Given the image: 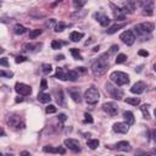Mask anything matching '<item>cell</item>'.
<instances>
[{
	"label": "cell",
	"mask_w": 156,
	"mask_h": 156,
	"mask_svg": "<svg viewBox=\"0 0 156 156\" xmlns=\"http://www.w3.org/2000/svg\"><path fill=\"white\" fill-rule=\"evenodd\" d=\"M110 67V62H109V54H104L101 55L94 64L91 65V72L93 75L99 77V76H102L106 73V71L109 70Z\"/></svg>",
	"instance_id": "1"
},
{
	"label": "cell",
	"mask_w": 156,
	"mask_h": 156,
	"mask_svg": "<svg viewBox=\"0 0 156 156\" xmlns=\"http://www.w3.org/2000/svg\"><path fill=\"white\" fill-rule=\"evenodd\" d=\"M6 123L9 127H11L12 129L15 131H20V129H23L26 127V123H25V120L21 117L20 115H16V113H11L7 120H6Z\"/></svg>",
	"instance_id": "2"
},
{
	"label": "cell",
	"mask_w": 156,
	"mask_h": 156,
	"mask_svg": "<svg viewBox=\"0 0 156 156\" xmlns=\"http://www.w3.org/2000/svg\"><path fill=\"white\" fill-rule=\"evenodd\" d=\"M110 79L112 83H115L117 87H122V86H126L129 83V76L124 72H121V71H115L112 72L110 75Z\"/></svg>",
	"instance_id": "3"
},
{
	"label": "cell",
	"mask_w": 156,
	"mask_h": 156,
	"mask_svg": "<svg viewBox=\"0 0 156 156\" xmlns=\"http://www.w3.org/2000/svg\"><path fill=\"white\" fill-rule=\"evenodd\" d=\"M84 99H86L87 104H89V105H95L100 99V93L95 87H90L84 93Z\"/></svg>",
	"instance_id": "4"
},
{
	"label": "cell",
	"mask_w": 156,
	"mask_h": 156,
	"mask_svg": "<svg viewBox=\"0 0 156 156\" xmlns=\"http://www.w3.org/2000/svg\"><path fill=\"white\" fill-rule=\"evenodd\" d=\"M105 89L107 91V94L112 98V99H115V100H121L123 98V90L115 87V86H112L111 83H106L105 84Z\"/></svg>",
	"instance_id": "5"
},
{
	"label": "cell",
	"mask_w": 156,
	"mask_h": 156,
	"mask_svg": "<svg viewBox=\"0 0 156 156\" xmlns=\"http://www.w3.org/2000/svg\"><path fill=\"white\" fill-rule=\"evenodd\" d=\"M102 110L105 111L109 116H116L118 113V105L116 102L109 101V102L102 104Z\"/></svg>",
	"instance_id": "6"
},
{
	"label": "cell",
	"mask_w": 156,
	"mask_h": 156,
	"mask_svg": "<svg viewBox=\"0 0 156 156\" xmlns=\"http://www.w3.org/2000/svg\"><path fill=\"white\" fill-rule=\"evenodd\" d=\"M120 39L123 41L124 44H127V45H133L134 41H136V36H134V33L132 32V30H124L123 33H121Z\"/></svg>",
	"instance_id": "7"
},
{
	"label": "cell",
	"mask_w": 156,
	"mask_h": 156,
	"mask_svg": "<svg viewBox=\"0 0 156 156\" xmlns=\"http://www.w3.org/2000/svg\"><path fill=\"white\" fill-rule=\"evenodd\" d=\"M15 90L22 97H27V95H29L30 93H32V88H30L29 86H27V84H25V83H16V84H15Z\"/></svg>",
	"instance_id": "8"
},
{
	"label": "cell",
	"mask_w": 156,
	"mask_h": 156,
	"mask_svg": "<svg viewBox=\"0 0 156 156\" xmlns=\"http://www.w3.org/2000/svg\"><path fill=\"white\" fill-rule=\"evenodd\" d=\"M134 32L137 33V37H138L140 40H149V39L151 38V34L148 33L147 30L143 28L141 23H140V25H137L136 27H134Z\"/></svg>",
	"instance_id": "9"
},
{
	"label": "cell",
	"mask_w": 156,
	"mask_h": 156,
	"mask_svg": "<svg viewBox=\"0 0 156 156\" xmlns=\"http://www.w3.org/2000/svg\"><path fill=\"white\" fill-rule=\"evenodd\" d=\"M64 144H65V147H67L70 150L75 151V152H78V151H81L79 141H78V140H76V139H71V138H68V139H65Z\"/></svg>",
	"instance_id": "10"
},
{
	"label": "cell",
	"mask_w": 156,
	"mask_h": 156,
	"mask_svg": "<svg viewBox=\"0 0 156 156\" xmlns=\"http://www.w3.org/2000/svg\"><path fill=\"white\" fill-rule=\"evenodd\" d=\"M113 132H116V133H121V134H126L129 129V126L126 123V122H117L113 124V127H112Z\"/></svg>",
	"instance_id": "11"
},
{
	"label": "cell",
	"mask_w": 156,
	"mask_h": 156,
	"mask_svg": "<svg viewBox=\"0 0 156 156\" xmlns=\"http://www.w3.org/2000/svg\"><path fill=\"white\" fill-rule=\"evenodd\" d=\"M94 17L97 18V21H98V22H99L102 27H107V26L110 25V22H111V20L109 18V16L105 15V14H102V12H97V14L94 15Z\"/></svg>",
	"instance_id": "12"
},
{
	"label": "cell",
	"mask_w": 156,
	"mask_h": 156,
	"mask_svg": "<svg viewBox=\"0 0 156 156\" xmlns=\"http://www.w3.org/2000/svg\"><path fill=\"white\" fill-rule=\"evenodd\" d=\"M43 46L41 43H27L22 46L23 51H28V53H36V51L40 50V48Z\"/></svg>",
	"instance_id": "13"
},
{
	"label": "cell",
	"mask_w": 156,
	"mask_h": 156,
	"mask_svg": "<svg viewBox=\"0 0 156 156\" xmlns=\"http://www.w3.org/2000/svg\"><path fill=\"white\" fill-rule=\"evenodd\" d=\"M110 6L112 7V12H113V16H115V18L117 21H123L124 18H126V15H124L123 12V10L116 5H113V4H110Z\"/></svg>",
	"instance_id": "14"
},
{
	"label": "cell",
	"mask_w": 156,
	"mask_h": 156,
	"mask_svg": "<svg viewBox=\"0 0 156 156\" xmlns=\"http://www.w3.org/2000/svg\"><path fill=\"white\" fill-rule=\"evenodd\" d=\"M145 88H147V84H145L144 82L139 81V82H137L136 84H134V86L131 88V91L133 93V94H137V95H139V94H141V93H144Z\"/></svg>",
	"instance_id": "15"
},
{
	"label": "cell",
	"mask_w": 156,
	"mask_h": 156,
	"mask_svg": "<svg viewBox=\"0 0 156 156\" xmlns=\"http://www.w3.org/2000/svg\"><path fill=\"white\" fill-rule=\"evenodd\" d=\"M141 5H143V14L147 15V16H152V14H154V1L149 0V1L141 3Z\"/></svg>",
	"instance_id": "16"
},
{
	"label": "cell",
	"mask_w": 156,
	"mask_h": 156,
	"mask_svg": "<svg viewBox=\"0 0 156 156\" xmlns=\"http://www.w3.org/2000/svg\"><path fill=\"white\" fill-rule=\"evenodd\" d=\"M115 149L120 150V151H124V152H129L132 150V147L131 144L126 140H122V141H118L116 145H115Z\"/></svg>",
	"instance_id": "17"
},
{
	"label": "cell",
	"mask_w": 156,
	"mask_h": 156,
	"mask_svg": "<svg viewBox=\"0 0 156 156\" xmlns=\"http://www.w3.org/2000/svg\"><path fill=\"white\" fill-rule=\"evenodd\" d=\"M136 6H137L136 1H127L123 4V7H121V9L123 10L124 15H126V14H133L134 10H136Z\"/></svg>",
	"instance_id": "18"
},
{
	"label": "cell",
	"mask_w": 156,
	"mask_h": 156,
	"mask_svg": "<svg viewBox=\"0 0 156 156\" xmlns=\"http://www.w3.org/2000/svg\"><path fill=\"white\" fill-rule=\"evenodd\" d=\"M68 94H70V97L72 98V100L73 101H76V102H81V93H79V90L77 89V88H70L68 89Z\"/></svg>",
	"instance_id": "19"
},
{
	"label": "cell",
	"mask_w": 156,
	"mask_h": 156,
	"mask_svg": "<svg viewBox=\"0 0 156 156\" xmlns=\"http://www.w3.org/2000/svg\"><path fill=\"white\" fill-rule=\"evenodd\" d=\"M43 151L44 152H50V154H62V155L66 152V150L64 148H53V147H44Z\"/></svg>",
	"instance_id": "20"
},
{
	"label": "cell",
	"mask_w": 156,
	"mask_h": 156,
	"mask_svg": "<svg viewBox=\"0 0 156 156\" xmlns=\"http://www.w3.org/2000/svg\"><path fill=\"white\" fill-rule=\"evenodd\" d=\"M55 95H56V101L60 106H65V98H64V91L61 88L55 90Z\"/></svg>",
	"instance_id": "21"
},
{
	"label": "cell",
	"mask_w": 156,
	"mask_h": 156,
	"mask_svg": "<svg viewBox=\"0 0 156 156\" xmlns=\"http://www.w3.org/2000/svg\"><path fill=\"white\" fill-rule=\"evenodd\" d=\"M55 78H59L61 81H67V71L64 70V67H57Z\"/></svg>",
	"instance_id": "22"
},
{
	"label": "cell",
	"mask_w": 156,
	"mask_h": 156,
	"mask_svg": "<svg viewBox=\"0 0 156 156\" xmlns=\"http://www.w3.org/2000/svg\"><path fill=\"white\" fill-rule=\"evenodd\" d=\"M123 118L124 121H126V123L128 124V126H132V124H134V115L131 112V111H124L123 112Z\"/></svg>",
	"instance_id": "23"
},
{
	"label": "cell",
	"mask_w": 156,
	"mask_h": 156,
	"mask_svg": "<svg viewBox=\"0 0 156 156\" xmlns=\"http://www.w3.org/2000/svg\"><path fill=\"white\" fill-rule=\"evenodd\" d=\"M126 25H127V23H117V25H113V26H111L109 29H106V33H107V34H113V33H116L117 30H120L121 28L126 27Z\"/></svg>",
	"instance_id": "24"
},
{
	"label": "cell",
	"mask_w": 156,
	"mask_h": 156,
	"mask_svg": "<svg viewBox=\"0 0 156 156\" xmlns=\"http://www.w3.org/2000/svg\"><path fill=\"white\" fill-rule=\"evenodd\" d=\"M38 100H39L40 102H43V104H46V102H50L51 97H50L49 94H46V93L40 91L39 94H38Z\"/></svg>",
	"instance_id": "25"
},
{
	"label": "cell",
	"mask_w": 156,
	"mask_h": 156,
	"mask_svg": "<svg viewBox=\"0 0 156 156\" xmlns=\"http://www.w3.org/2000/svg\"><path fill=\"white\" fill-rule=\"evenodd\" d=\"M83 37H84V34L83 33H81V32H72L71 34H70V39L72 40V41H75V43H77V41H79Z\"/></svg>",
	"instance_id": "26"
},
{
	"label": "cell",
	"mask_w": 156,
	"mask_h": 156,
	"mask_svg": "<svg viewBox=\"0 0 156 156\" xmlns=\"http://www.w3.org/2000/svg\"><path fill=\"white\" fill-rule=\"evenodd\" d=\"M79 77V75L77 73V71H73V70H70L67 71V81H72V82H75L77 81Z\"/></svg>",
	"instance_id": "27"
},
{
	"label": "cell",
	"mask_w": 156,
	"mask_h": 156,
	"mask_svg": "<svg viewBox=\"0 0 156 156\" xmlns=\"http://www.w3.org/2000/svg\"><path fill=\"white\" fill-rule=\"evenodd\" d=\"M14 32H15L16 34H18V36H22V34H25V33L27 32V29H26V27L22 26V25H16V26L14 27Z\"/></svg>",
	"instance_id": "28"
},
{
	"label": "cell",
	"mask_w": 156,
	"mask_h": 156,
	"mask_svg": "<svg viewBox=\"0 0 156 156\" xmlns=\"http://www.w3.org/2000/svg\"><path fill=\"white\" fill-rule=\"evenodd\" d=\"M140 110H141V112H143L144 118L149 120V118H150V113H149V105H147V104H145V105H141Z\"/></svg>",
	"instance_id": "29"
},
{
	"label": "cell",
	"mask_w": 156,
	"mask_h": 156,
	"mask_svg": "<svg viewBox=\"0 0 156 156\" xmlns=\"http://www.w3.org/2000/svg\"><path fill=\"white\" fill-rule=\"evenodd\" d=\"M124 101H126L127 104H131V105H133V106H138L140 104V99L139 98H127Z\"/></svg>",
	"instance_id": "30"
},
{
	"label": "cell",
	"mask_w": 156,
	"mask_h": 156,
	"mask_svg": "<svg viewBox=\"0 0 156 156\" xmlns=\"http://www.w3.org/2000/svg\"><path fill=\"white\" fill-rule=\"evenodd\" d=\"M141 26H143V28L147 30L148 33H152V30L155 29V26H154V23H150V22H147V23H141Z\"/></svg>",
	"instance_id": "31"
},
{
	"label": "cell",
	"mask_w": 156,
	"mask_h": 156,
	"mask_svg": "<svg viewBox=\"0 0 156 156\" xmlns=\"http://www.w3.org/2000/svg\"><path fill=\"white\" fill-rule=\"evenodd\" d=\"M87 145H88L90 149L94 150V149H97L99 147V140L98 139H90V140L87 141Z\"/></svg>",
	"instance_id": "32"
},
{
	"label": "cell",
	"mask_w": 156,
	"mask_h": 156,
	"mask_svg": "<svg viewBox=\"0 0 156 156\" xmlns=\"http://www.w3.org/2000/svg\"><path fill=\"white\" fill-rule=\"evenodd\" d=\"M71 54H72V56H73L76 60H83V56L81 55L79 50L76 49V48H72V49H71Z\"/></svg>",
	"instance_id": "33"
},
{
	"label": "cell",
	"mask_w": 156,
	"mask_h": 156,
	"mask_svg": "<svg viewBox=\"0 0 156 156\" xmlns=\"http://www.w3.org/2000/svg\"><path fill=\"white\" fill-rule=\"evenodd\" d=\"M41 32H43V30H41V29H33L32 30V32H29V38L30 39H36L37 37H39L40 34H41Z\"/></svg>",
	"instance_id": "34"
},
{
	"label": "cell",
	"mask_w": 156,
	"mask_h": 156,
	"mask_svg": "<svg viewBox=\"0 0 156 156\" xmlns=\"http://www.w3.org/2000/svg\"><path fill=\"white\" fill-rule=\"evenodd\" d=\"M41 71H43V73L48 75V73H50V72L53 71V67H51L50 64H43V65H41Z\"/></svg>",
	"instance_id": "35"
},
{
	"label": "cell",
	"mask_w": 156,
	"mask_h": 156,
	"mask_svg": "<svg viewBox=\"0 0 156 156\" xmlns=\"http://www.w3.org/2000/svg\"><path fill=\"white\" fill-rule=\"evenodd\" d=\"M1 77H6V78H12L14 73L10 71H4V70H0V78Z\"/></svg>",
	"instance_id": "36"
},
{
	"label": "cell",
	"mask_w": 156,
	"mask_h": 156,
	"mask_svg": "<svg viewBox=\"0 0 156 156\" xmlns=\"http://www.w3.org/2000/svg\"><path fill=\"white\" fill-rule=\"evenodd\" d=\"M127 61V55L124 54H118L116 57V64H123V62Z\"/></svg>",
	"instance_id": "37"
},
{
	"label": "cell",
	"mask_w": 156,
	"mask_h": 156,
	"mask_svg": "<svg viewBox=\"0 0 156 156\" xmlns=\"http://www.w3.org/2000/svg\"><path fill=\"white\" fill-rule=\"evenodd\" d=\"M66 27H67L66 23H64V22H59V23H56V26H55V32H62V30H64Z\"/></svg>",
	"instance_id": "38"
},
{
	"label": "cell",
	"mask_w": 156,
	"mask_h": 156,
	"mask_svg": "<svg viewBox=\"0 0 156 156\" xmlns=\"http://www.w3.org/2000/svg\"><path fill=\"white\" fill-rule=\"evenodd\" d=\"M137 155L138 156H156V154H155V151L152 150V151H137Z\"/></svg>",
	"instance_id": "39"
},
{
	"label": "cell",
	"mask_w": 156,
	"mask_h": 156,
	"mask_svg": "<svg viewBox=\"0 0 156 156\" xmlns=\"http://www.w3.org/2000/svg\"><path fill=\"white\" fill-rule=\"evenodd\" d=\"M61 46H62V43H60L59 40H53V41H51V48H53L54 50H59V49H61Z\"/></svg>",
	"instance_id": "40"
},
{
	"label": "cell",
	"mask_w": 156,
	"mask_h": 156,
	"mask_svg": "<svg viewBox=\"0 0 156 156\" xmlns=\"http://www.w3.org/2000/svg\"><path fill=\"white\" fill-rule=\"evenodd\" d=\"M45 111H46V113H55V112L57 111V109H56V106H54V105H49V106L45 109Z\"/></svg>",
	"instance_id": "41"
},
{
	"label": "cell",
	"mask_w": 156,
	"mask_h": 156,
	"mask_svg": "<svg viewBox=\"0 0 156 156\" xmlns=\"http://www.w3.org/2000/svg\"><path fill=\"white\" fill-rule=\"evenodd\" d=\"M84 122L86 123H93L94 122V120H93L90 113H84Z\"/></svg>",
	"instance_id": "42"
},
{
	"label": "cell",
	"mask_w": 156,
	"mask_h": 156,
	"mask_svg": "<svg viewBox=\"0 0 156 156\" xmlns=\"http://www.w3.org/2000/svg\"><path fill=\"white\" fill-rule=\"evenodd\" d=\"M86 0H83V1H77V0H75V1H73V5L76 6V7H78V9H81V7H83V6H84L86 5Z\"/></svg>",
	"instance_id": "43"
},
{
	"label": "cell",
	"mask_w": 156,
	"mask_h": 156,
	"mask_svg": "<svg viewBox=\"0 0 156 156\" xmlns=\"http://www.w3.org/2000/svg\"><path fill=\"white\" fill-rule=\"evenodd\" d=\"M46 88H48L46 79H45V78H43V79H41V82H40V89H41V90H45Z\"/></svg>",
	"instance_id": "44"
},
{
	"label": "cell",
	"mask_w": 156,
	"mask_h": 156,
	"mask_svg": "<svg viewBox=\"0 0 156 156\" xmlns=\"http://www.w3.org/2000/svg\"><path fill=\"white\" fill-rule=\"evenodd\" d=\"M27 60H28V59H27L26 56H17L15 61H16V64H21V62H25V61H27Z\"/></svg>",
	"instance_id": "45"
},
{
	"label": "cell",
	"mask_w": 156,
	"mask_h": 156,
	"mask_svg": "<svg viewBox=\"0 0 156 156\" xmlns=\"http://www.w3.org/2000/svg\"><path fill=\"white\" fill-rule=\"evenodd\" d=\"M0 65L7 67V66H9V61H7V59H6V57H1V59H0Z\"/></svg>",
	"instance_id": "46"
},
{
	"label": "cell",
	"mask_w": 156,
	"mask_h": 156,
	"mask_svg": "<svg viewBox=\"0 0 156 156\" xmlns=\"http://www.w3.org/2000/svg\"><path fill=\"white\" fill-rule=\"evenodd\" d=\"M57 118H59V121H60L61 123H64V122H65V121L67 120V116L65 115V113H60V115H59V117H57Z\"/></svg>",
	"instance_id": "47"
},
{
	"label": "cell",
	"mask_w": 156,
	"mask_h": 156,
	"mask_svg": "<svg viewBox=\"0 0 156 156\" xmlns=\"http://www.w3.org/2000/svg\"><path fill=\"white\" fill-rule=\"evenodd\" d=\"M118 49H120L118 45H112V46H111V50H110V54H115Z\"/></svg>",
	"instance_id": "48"
},
{
	"label": "cell",
	"mask_w": 156,
	"mask_h": 156,
	"mask_svg": "<svg viewBox=\"0 0 156 156\" xmlns=\"http://www.w3.org/2000/svg\"><path fill=\"white\" fill-rule=\"evenodd\" d=\"M140 56H144V57H148L149 56V53L148 51H145V50H139V53H138Z\"/></svg>",
	"instance_id": "49"
},
{
	"label": "cell",
	"mask_w": 156,
	"mask_h": 156,
	"mask_svg": "<svg viewBox=\"0 0 156 156\" xmlns=\"http://www.w3.org/2000/svg\"><path fill=\"white\" fill-rule=\"evenodd\" d=\"M79 72H81V73H86L87 70H86L84 67H78V70H77V73H78V75H79Z\"/></svg>",
	"instance_id": "50"
},
{
	"label": "cell",
	"mask_w": 156,
	"mask_h": 156,
	"mask_svg": "<svg viewBox=\"0 0 156 156\" xmlns=\"http://www.w3.org/2000/svg\"><path fill=\"white\" fill-rule=\"evenodd\" d=\"M64 57H65L64 55H57V56H55V60H57V61L59 60H64Z\"/></svg>",
	"instance_id": "51"
},
{
	"label": "cell",
	"mask_w": 156,
	"mask_h": 156,
	"mask_svg": "<svg viewBox=\"0 0 156 156\" xmlns=\"http://www.w3.org/2000/svg\"><path fill=\"white\" fill-rule=\"evenodd\" d=\"M21 156H30V154L28 151H22L21 152Z\"/></svg>",
	"instance_id": "52"
},
{
	"label": "cell",
	"mask_w": 156,
	"mask_h": 156,
	"mask_svg": "<svg viewBox=\"0 0 156 156\" xmlns=\"http://www.w3.org/2000/svg\"><path fill=\"white\" fill-rule=\"evenodd\" d=\"M4 136H5L4 129H3V128H0V137H4Z\"/></svg>",
	"instance_id": "53"
},
{
	"label": "cell",
	"mask_w": 156,
	"mask_h": 156,
	"mask_svg": "<svg viewBox=\"0 0 156 156\" xmlns=\"http://www.w3.org/2000/svg\"><path fill=\"white\" fill-rule=\"evenodd\" d=\"M22 101H23V98H20V97L16 98V102H22Z\"/></svg>",
	"instance_id": "54"
},
{
	"label": "cell",
	"mask_w": 156,
	"mask_h": 156,
	"mask_svg": "<svg viewBox=\"0 0 156 156\" xmlns=\"http://www.w3.org/2000/svg\"><path fill=\"white\" fill-rule=\"evenodd\" d=\"M99 49H100V46H99V45H98V46H95V48H94V49H93V51H98V50H99Z\"/></svg>",
	"instance_id": "55"
},
{
	"label": "cell",
	"mask_w": 156,
	"mask_h": 156,
	"mask_svg": "<svg viewBox=\"0 0 156 156\" xmlns=\"http://www.w3.org/2000/svg\"><path fill=\"white\" fill-rule=\"evenodd\" d=\"M4 51H5V50H4V49H3L1 46H0V54H3V53H4Z\"/></svg>",
	"instance_id": "56"
},
{
	"label": "cell",
	"mask_w": 156,
	"mask_h": 156,
	"mask_svg": "<svg viewBox=\"0 0 156 156\" xmlns=\"http://www.w3.org/2000/svg\"><path fill=\"white\" fill-rule=\"evenodd\" d=\"M5 156H12V155H10V154H6V155H5Z\"/></svg>",
	"instance_id": "57"
},
{
	"label": "cell",
	"mask_w": 156,
	"mask_h": 156,
	"mask_svg": "<svg viewBox=\"0 0 156 156\" xmlns=\"http://www.w3.org/2000/svg\"><path fill=\"white\" fill-rule=\"evenodd\" d=\"M0 156H3V154H1V152H0Z\"/></svg>",
	"instance_id": "58"
},
{
	"label": "cell",
	"mask_w": 156,
	"mask_h": 156,
	"mask_svg": "<svg viewBox=\"0 0 156 156\" xmlns=\"http://www.w3.org/2000/svg\"><path fill=\"white\" fill-rule=\"evenodd\" d=\"M117 156H122V155H117Z\"/></svg>",
	"instance_id": "59"
}]
</instances>
